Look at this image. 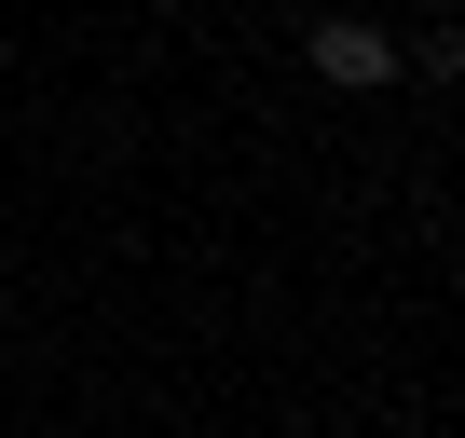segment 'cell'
I'll return each mask as SVG.
<instances>
[{"label":"cell","instance_id":"1","mask_svg":"<svg viewBox=\"0 0 465 438\" xmlns=\"http://www.w3.org/2000/svg\"><path fill=\"white\" fill-rule=\"evenodd\" d=\"M302 69H315L329 96H370V83H397V28H383V15H315V28H302Z\"/></svg>","mask_w":465,"mask_h":438},{"label":"cell","instance_id":"3","mask_svg":"<svg viewBox=\"0 0 465 438\" xmlns=\"http://www.w3.org/2000/svg\"><path fill=\"white\" fill-rule=\"evenodd\" d=\"M0 383H15V343H0Z\"/></svg>","mask_w":465,"mask_h":438},{"label":"cell","instance_id":"2","mask_svg":"<svg viewBox=\"0 0 465 438\" xmlns=\"http://www.w3.org/2000/svg\"><path fill=\"white\" fill-rule=\"evenodd\" d=\"M411 69H424V83H465V28H424V42H411Z\"/></svg>","mask_w":465,"mask_h":438}]
</instances>
